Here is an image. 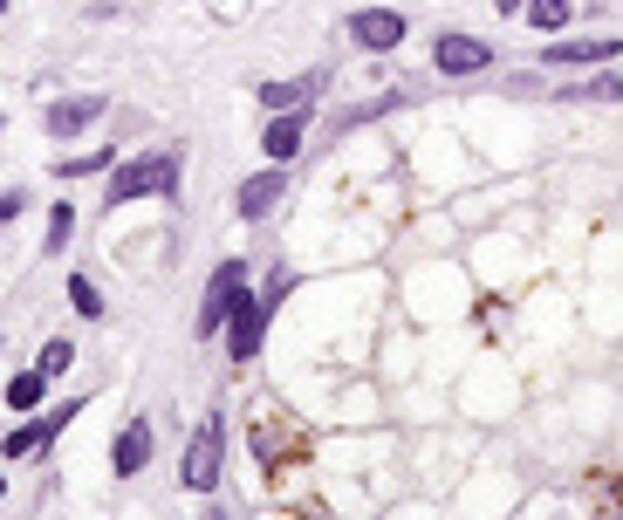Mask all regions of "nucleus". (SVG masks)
I'll return each instance as SVG.
<instances>
[{
    "label": "nucleus",
    "mask_w": 623,
    "mask_h": 520,
    "mask_svg": "<svg viewBox=\"0 0 623 520\" xmlns=\"http://www.w3.org/2000/svg\"><path fill=\"white\" fill-rule=\"evenodd\" d=\"M178 172H185L178 151H144V157H131V165L110 172V206H124V198H151V192H172Z\"/></svg>",
    "instance_id": "1"
},
{
    "label": "nucleus",
    "mask_w": 623,
    "mask_h": 520,
    "mask_svg": "<svg viewBox=\"0 0 623 520\" xmlns=\"http://www.w3.org/2000/svg\"><path fill=\"white\" fill-rule=\"evenodd\" d=\"M69 364H75V349H69V343H42V370H49V377H62Z\"/></svg>",
    "instance_id": "19"
},
{
    "label": "nucleus",
    "mask_w": 623,
    "mask_h": 520,
    "mask_svg": "<svg viewBox=\"0 0 623 520\" xmlns=\"http://www.w3.org/2000/svg\"><path fill=\"white\" fill-rule=\"evenodd\" d=\"M562 96H582V103H616V96H623V83H616V69H610V75H590V83H575V90H562Z\"/></svg>",
    "instance_id": "15"
},
{
    "label": "nucleus",
    "mask_w": 623,
    "mask_h": 520,
    "mask_svg": "<svg viewBox=\"0 0 623 520\" xmlns=\"http://www.w3.org/2000/svg\"><path fill=\"white\" fill-rule=\"evenodd\" d=\"M69 233H75V206H69V198H62V206L49 213V247H62Z\"/></svg>",
    "instance_id": "18"
},
{
    "label": "nucleus",
    "mask_w": 623,
    "mask_h": 520,
    "mask_svg": "<svg viewBox=\"0 0 623 520\" xmlns=\"http://www.w3.org/2000/svg\"><path fill=\"white\" fill-rule=\"evenodd\" d=\"M0 8H8V0H0Z\"/></svg>",
    "instance_id": "24"
},
{
    "label": "nucleus",
    "mask_w": 623,
    "mask_h": 520,
    "mask_svg": "<svg viewBox=\"0 0 623 520\" xmlns=\"http://www.w3.org/2000/svg\"><path fill=\"white\" fill-rule=\"evenodd\" d=\"M151 466V418H131L124 438H116V479H131Z\"/></svg>",
    "instance_id": "11"
},
{
    "label": "nucleus",
    "mask_w": 623,
    "mask_h": 520,
    "mask_svg": "<svg viewBox=\"0 0 623 520\" xmlns=\"http://www.w3.org/2000/svg\"><path fill=\"white\" fill-rule=\"evenodd\" d=\"M282 295H288V274H275L261 295H247L241 308H233V336H226L233 364H254V349H261V336H267V315L282 308Z\"/></svg>",
    "instance_id": "2"
},
{
    "label": "nucleus",
    "mask_w": 623,
    "mask_h": 520,
    "mask_svg": "<svg viewBox=\"0 0 623 520\" xmlns=\"http://www.w3.org/2000/svg\"><path fill=\"white\" fill-rule=\"evenodd\" d=\"M610 55H616V34H582V42H555L541 62H549V69H575V62H610Z\"/></svg>",
    "instance_id": "10"
},
{
    "label": "nucleus",
    "mask_w": 623,
    "mask_h": 520,
    "mask_svg": "<svg viewBox=\"0 0 623 520\" xmlns=\"http://www.w3.org/2000/svg\"><path fill=\"white\" fill-rule=\"evenodd\" d=\"M219 446H226V418H206L192 452H185V487H200V493L219 487Z\"/></svg>",
    "instance_id": "4"
},
{
    "label": "nucleus",
    "mask_w": 623,
    "mask_h": 520,
    "mask_svg": "<svg viewBox=\"0 0 623 520\" xmlns=\"http://www.w3.org/2000/svg\"><path fill=\"white\" fill-rule=\"evenodd\" d=\"M349 34H357L364 49L384 55V49H398V42H405V21H398L391 8H357V14H349Z\"/></svg>",
    "instance_id": "5"
},
{
    "label": "nucleus",
    "mask_w": 623,
    "mask_h": 520,
    "mask_svg": "<svg viewBox=\"0 0 623 520\" xmlns=\"http://www.w3.org/2000/svg\"><path fill=\"white\" fill-rule=\"evenodd\" d=\"M247 302V261H219L213 267V282H206V302H200V336H213L219 323H233V308Z\"/></svg>",
    "instance_id": "3"
},
{
    "label": "nucleus",
    "mask_w": 623,
    "mask_h": 520,
    "mask_svg": "<svg viewBox=\"0 0 623 520\" xmlns=\"http://www.w3.org/2000/svg\"><path fill=\"white\" fill-rule=\"evenodd\" d=\"M69 302H75V315H103V295L83 282V274H75V282H69Z\"/></svg>",
    "instance_id": "17"
},
{
    "label": "nucleus",
    "mask_w": 623,
    "mask_h": 520,
    "mask_svg": "<svg viewBox=\"0 0 623 520\" xmlns=\"http://www.w3.org/2000/svg\"><path fill=\"white\" fill-rule=\"evenodd\" d=\"M302 131H308V103L302 110H275V124L261 131V151L275 157V165H288V157L302 151Z\"/></svg>",
    "instance_id": "6"
},
{
    "label": "nucleus",
    "mask_w": 623,
    "mask_h": 520,
    "mask_svg": "<svg viewBox=\"0 0 623 520\" xmlns=\"http://www.w3.org/2000/svg\"><path fill=\"white\" fill-rule=\"evenodd\" d=\"M96 116H103V96H69V103H49L42 124H49V137H75V131H90Z\"/></svg>",
    "instance_id": "8"
},
{
    "label": "nucleus",
    "mask_w": 623,
    "mask_h": 520,
    "mask_svg": "<svg viewBox=\"0 0 623 520\" xmlns=\"http://www.w3.org/2000/svg\"><path fill=\"white\" fill-rule=\"evenodd\" d=\"M528 21L534 28H562L569 21V0H528Z\"/></svg>",
    "instance_id": "16"
},
{
    "label": "nucleus",
    "mask_w": 623,
    "mask_h": 520,
    "mask_svg": "<svg viewBox=\"0 0 623 520\" xmlns=\"http://www.w3.org/2000/svg\"><path fill=\"white\" fill-rule=\"evenodd\" d=\"M96 165H110V151H90V157H69V165H62V179H75V172H96Z\"/></svg>",
    "instance_id": "20"
},
{
    "label": "nucleus",
    "mask_w": 623,
    "mask_h": 520,
    "mask_svg": "<svg viewBox=\"0 0 623 520\" xmlns=\"http://www.w3.org/2000/svg\"><path fill=\"white\" fill-rule=\"evenodd\" d=\"M493 8H500V14H521V8H528V0H493Z\"/></svg>",
    "instance_id": "22"
},
{
    "label": "nucleus",
    "mask_w": 623,
    "mask_h": 520,
    "mask_svg": "<svg viewBox=\"0 0 623 520\" xmlns=\"http://www.w3.org/2000/svg\"><path fill=\"white\" fill-rule=\"evenodd\" d=\"M75 411H83V405H62V411H55V418H42V425H21V431H8V452H34V446H42L49 431H62Z\"/></svg>",
    "instance_id": "12"
},
{
    "label": "nucleus",
    "mask_w": 623,
    "mask_h": 520,
    "mask_svg": "<svg viewBox=\"0 0 623 520\" xmlns=\"http://www.w3.org/2000/svg\"><path fill=\"white\" fill-rule=\"evenodd\" d=\"M282 198H288V179H282V165H275V172H261V179L241 185V220H267Z\"/></svg>",
    "instance_id": "9"
},
{
    "label": "nucleus",
    "mask_w": 623,
    "mask_h": 520,
    "mask_svg": "<svg viewBox=\"0 0 623 520\" xmlns=\"http://www.w3.org/2000/svg\"><path fill=\"white\" fill-rule=\"evenodd\" d=\"M21 206H28L21 192H8V198H0V226H8V220H21Z\"/></svg>",
    "instance_id": "21"
},
{
    "label": "nucleus",
    "mask_w": 623,
    "mask_h": 520,
    "mask_svg": "<svg viewBox=\"0 0 623 520\" xmlns=\"http://www.w3.org/2000/svg\"><path fill=\"white\" fill-rule=\"evenodd\" d=\"M0 493H8V479H0Z\"/></svg>",
    "instance_id": "23"
},
{
    "label": "nucleus",
    "mask_w": 623,
    "mask_h": 520,
    "mask_svg": "<svg viewBox=\"0 0 623 520\" xmlns=\"http://www.w3.org/2000/svg\"><path fill=\"white\" fill-rule=\"evenodd\" d=\"M42 390H49V370L34 364V370H21V377L8 384V405H14V411H34V405H42Z\"/></svg>",
    "instance_id": "14"
},
{
    "label": "nucleus",
    "mask_w": 623,
    "mask_h": 520,
    "mask_svg": "<svg viewBox=\"0 0 623 520\" xmlns=\"http://www.w3.org/2000/svg\"><path fill=\"white\" fill-rule=\"evenodd\" d=\"M308 96H316V75H295V83H267V90H261L267 110H302Z\"/></svg>",
    "instance_id": "13"
},
{
    "label": "nucleus",
    "mask_w": 623,
    "mask_h": 520,
    "mask_svg": "<svg viewBox=\"0 0 623 520\" xmlns=\"http://www.w3.org/2000/svg\"><path fill=\"white\" fill-rule=\"evenodd\" d=\"M432 62H439L446 75H473V69H487V62H493V49H487V42H473V34H439Z\"/></svg>",
    "instance_id": "7"
}]
</instances>
